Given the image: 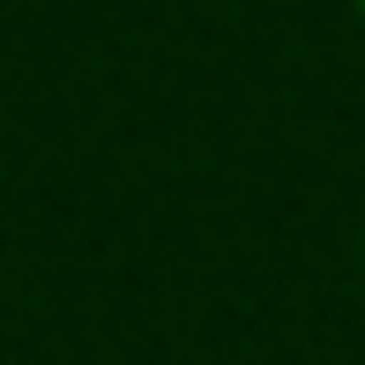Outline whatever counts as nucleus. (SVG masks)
<instances>
[{
  "label": "nucleus",
  "instance_id": "obj_2",
  "mask_svg": "<svg viewBox=\"0 0 365 365\" xmlns=\"http://www.w3.org/2000/svg\"><path fill=\"white\" fill-rule=\"evenodd\" d=\"M351 8H358V23H365V0H351Z\"/></svg>",
  "mask_w": 365,
  "mask_h": 365
},
{
  "label": "nucleus",
  "instance_id": "obj_1",
  "mask_svg": "<svg viewBox=\"0 0 365 365\" xmlns=\"http://www.w3.org/2000/svg\"><path fill=\"white\" fill-rule=\"evenodd\" d=\"M358 276H365V231H358Z\"/></svg>",
  "mask_w": 365,
  "mask_h": 365
}]
</instances>
